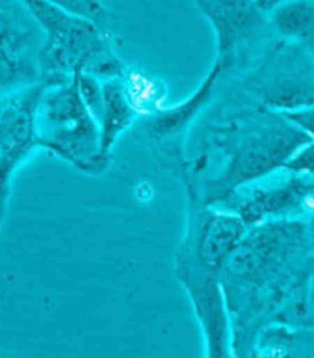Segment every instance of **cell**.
<instances>
[{"label":"cell","mask_w":314,"mask_h":358,"mask_svg":"<svg viewBox=\"0 0 314 358\" xmlns=\"http://www.w3.org/2000/svg\"><path fill=\"white\" fill-rule=\"evenodd\" d=\"M184 182L195 206H219L234 192L282 169L307 142L284 115L259 106L219 82L190 128Z\"/></svg>","instance_id":"1"},{"label":"cell","mask_w":314,"mask_h":358,"mask_svg":"<svg viewBox=\"0 0 314 358\" xmlns=\"http://www.w3.org/2000/svg\"><path fill=\"white\" fill-rule=\"evenodd\" d=\"M42 31L38 46V74L45 87L74 80L78 74L100 82L121 79L128 65L115 52L114 38L91 22L74 17L46 0H20Z\"/></svg>","instance_id":"2"},{"label":"cell","mask_w":314,"mask_h":358,"mask_svg":"<svg viewBox=\"0 0 314 358\" xmlns=\"http://www.w3.org/2000/svg\"><path fill=\"white\" fill-rule=\"evenodd\" d=\"M219 82L270 111L299 110L314 103V54L276 36L244 71Z\"/></svg>","instance_id":"3"},{"label":"cell","mask_w":314,"mask_h":358,"mask_svg":"<svg viewBox=\"0 0 314 358\" xmlns=\"http://www.w3.org/2000/svg\"><path fill=\"white\" fill-rule=\"evenodd\" d=\"M36 127L38 148L82 173L98 176L109 168L111 157L101 152L98 122L84 106L74 80L43 88Z\"/></svg>","instance_id":"4"},{"label":"cell","mask_w":314,"mask_h":358,"mask_svg":"<svg viewBox=\"0 0 314 358\" xmlns=\"http://www.w3.org/2000/svg\"><path fill=\"white\" fill-rule=\"evenodd\" d=\"M45 85L34 83L0 96V222L15 171L38 150L37 108Z\"/></svg>","instance_id":"5"},{"label":"cell","mask_w":314,"mask_h":358,"mask_svg":"<svg viewBox=\"0 0 314 358\" xmlns=\"http://www.w3.org/2000/svg\"><path fill=\"white\" fill-rule=\"evenodd\" d=\"M42 31L25 6L0 11V96L40 83L38 46Z\"/></svg>","instance_id":"6"},{"label":"cell","mask_w":314,"mask_h":358,"mask_svg":"<svg viewBox=\"0 0 314 358\" xmlns=\"http://www.w3.org/2000/svg\"><path fill=\"white\" fill-rule=\"evenodd\" d=\"M193 209V236L190 237L193 259L201 269L216 275L239 246L248 228L237 214L227 209L195 205Z\"/></svg>","instance_id":"7"},{"label":"cell","mask_w":314,"mask_h":358,"mask_svg":"<svg viewBox=\"0 0 314 358\" xmlns=\"http://www.w3.org/2000/svg\"><path fill=\"white\" fill-rule=\"evenodd\" d=\"M221 76V66L215 62L206 79L201 82L198 90L190 97H187L181 103L166 106L154 117L138 120V129L152 142H167V140L177 138L181 132L192 128L195 120L211 102Z\"/></svg>","instance_id":"8"},{"label":"cell","mask_w":314,"mask_h":358,"mask_svg":"<svg viewBox=\"0 0 314 358\" xmlns=\"http://www.w3.org/2000/svg\"><path fill=\"white\" fill-rule=\"evenodd\" d=\"M101 87H103V111L98 119L100 146L101 152L111 157L117 140L126 131L135 127L140 119L124 96L121 79L105 80L101 82Z\"/></svg>","instance_id":"9"},{"label":"cell","mask_w":314,"mask_h":358,"mask_svg":"<svg viewBox=\"0 0 314 358\" xmlns=\"http://www.w3.org/2000/svg\"><path fill=\"white\" fill-rule=\"evenodd\" d=\"M124 96L138 119H149L161 113L167 105L169 87L163 79L140 66H128L121 77Z\"/></svg>","instance_id":"10"},{"label":"cell","mask_w":314,"mask_h":358,"mask_svg":"<svg viewBox=\"0 0 314 358\" xmlns=\"http://www.w3.org/2000/svg\"><path fill=\"white\" fill-rule=\"evenodd\" d=\"M273 33L314 54V0H290L267 13Z\"/></svg>","instance_id":"11"},{"label":"cell","mask_w":314,"mask_h":358,"mask_svg":"<svg viewBox=\"0 0 314 358\" xmlns=\"http://www.w3.org/2000/svg\"><path fill=\"white\" fill-rule=\"evenodd\" d=\"M46 2L74 17L91 22L107 37L119 42L120 17L105 3V0H46Z\"/></svg>","instance_id":"12"},{"label":"cell","mask_w":314,"mask_h":358,"mask_svg":"<svg viewBox=\"0 0 314 358\" xmlns=\"http://www.w3.org/2000/svg\"><path fill=\"white\" fill-rule=\"evenodd\" d=\"M193 3L209 20L214 31L227 25L238 14L242 5V2L237 0H193Z\"/></svg>","instance_id":"13"},{"label":"cell","mask_w":314,"mask_h":358,"mask_svg":"<svg viewBox=\"0 0 314 358\" xmlns=\"http://www.w3.org/2000/svg\"><path fill=\"white\" fill-rule=\"evenodd\" d=\"M282 169L302 180L314 183V140H307L290 155Z\"/></svg>","instance_id":"14"},{"label":"cell","mask_w":314,"mask_h":358,"mask_svg":"<svg viewBox=\"0 0 314 358\" xmlns=\"http://www.w3.org/2000/svg\"><path fill=\"white\" fill-rule=\"evenodd\" d=\"M74 82L84 106L98 122L101 111H103V87H101V82L89 74H78L74 77Z\"/></svg>","instance_id":"15"},{"label":"cell","mask_w":314,"mask_h":358,"mask_svg":"<svg viewBox=\"0 0 314 358\" xmlns=\"http://www.w3.org/2000/svg\"><path fill=\"white\" fill-rule=\"evenodd\" d=\"M282 115L308 140H314V103L299 108V110L284 113Z\"/></svg>","instance_id":"16"},{"label":"cell","mask_w":314,"mask_h":358,"mask_svg":"<svg viewBox=\"0 0 314 358\" xmlns=\"http://www.w3.org/2000/svg\"><path fill=\"white\" fill-rule=\"evenodd\" d=\"M285 2H290V0H255V5L261 10L264 14L271 11L273 8H276L278 5H282Z\"/></svg>","instance_id":"17"},{"label":"cell","mask_w":314,"mask_h":358,"mask_svg":"<svg viewBox=\"0 0 314 358\" xmlns=\"http://www.w3.org/2000/svg\"><path fill=\"white\" fill-rule=\"evenodd\" d=\"M22 6L20 0H0V11H14Z\"/></svg>","instance_id":"18"},{"label":"cell","mask_w":314,"mask_h":358,"mask_svg":"<svg viewBox=\"0 0 314 358\" xmlns=\"http://www.w3.org/2000/svg\"><path fill=\"white\" fill-rule=\"evenodd\" d=\"M308 224V236H310V245L311 248L314 249V217H311V219L307 222Z\"/></svg>","instance_id":"19"},{"label":"cell","mask_w":314,"mask_h":358,"mask_svg":"<svg viewBox=\"0 0 314 358\" xmlns=\"http://www.w3.org/2000/svg\"><path fill=\"white\" fill-rule=\"evenodd\" d=\"M310 291H311V297L314 299V274L311 277V283H310Z\"/></svg>","instance_id":"20"},{"label":"cell","mask_w":314,"mask_h":358,"mask_svg":"<svg viewBox=\"0 0 314 358\" xmlns=\"http://www.w3.org/2000/svg\"><path fill=\"white\" fill-rule=\"evenodd\" d=\"M237 2H242V3H255V0H237Z\"/></svg>","instance_id":"21"}]
</instances>
